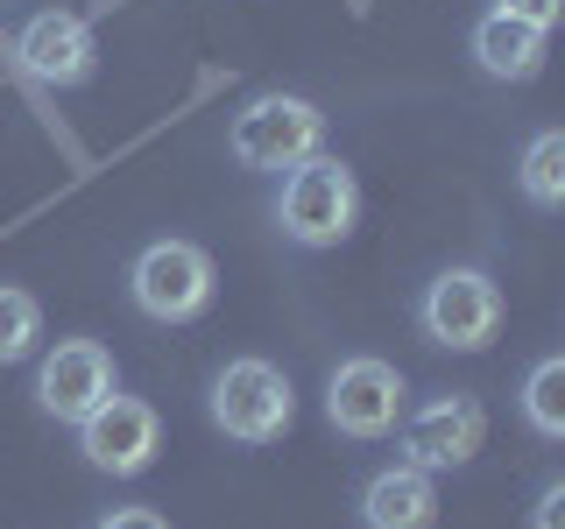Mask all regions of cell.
Returning <instances> with one entry per match:
<instances>
[{"mask_svg": "<svg viewBox=\"0 0 565 529\" xmlns=\"http://www.w3.org/2000/svg\"><path fill=\"white\" fill-rule=\"evenodd\" d=\"M106 396H114V360L99 339H57V353L35 367V402L57 423H85Z\"/></svg>", "mask_w": 565, "mask_h": 529, "instance_id": "obj_10", "label": "cell"}, {"mask_svg": "<svg viewBox=\"0 0 565 529\" xmlns=\"http://www.w3.org/2000/svg\"><path fill=\"white\" fill-rule=\"evenodd\" d=\"M473 64H481L488 78H509V85L537 78V71H544V29H530V22H516V14L488 8L481 22H473Z\"/></svg>", "mask_w": 565, "mask_h": 529, "instance_id": "obj_12", "label": "cell"}, {"mask_svg": "<svg viewBox=\"0 0 565 529\" xmlns=\"http://www.w3.org/2000/svg\"><path fill=\"white\" fill-rule=\"evenodd\" d=\"M361 522L367 529H438V481L424 466H411V458L382 466L361 487Z\"/></svg>", "mask_w": 565, "mask_h": 529, "instance_id": "obj_11", "label": "cell"}, {"mask_svg": "<svg viewBox=\"0 0 565 529\" xmlns=\"http://www.w3.org/2000/svg\"><path fill=\"white\" fill-rule=\"evenodd\" d=\"M523 198L544 205V212L565 205V134H558V128H544V134L523 149Z\"/></svg>", "mask_w": 565, "mask_h": 529, "instance_id": "obj_13", "label": "cell"}, {"mask_svg": "<svg viewBox=\"0 0 565 529\" xmlns=\"http://www.w3.org/2000/svg\"><path fill=\"white\" fill-rule=\"evenodd\" d=\"M93 529H170V522L156 516V508H106Z\"/></svg>", "mask_w": 565, "mask_h": 529, "instance_id": "obj_17", "label": "cell"}, {"mask_svg": "<svg viewBox=\"0 0 565 529\" xmlns=\"http://www.w3.org/2000/svg\"><path fill=\"white\" fill-rule=\"evenodd\" d=\"M502 14H516V22H530V29H544L552 35L558 29V14H565V0H494Z\"/></svg>", "mask_w": 565, "mask_h": 529, "instance_id": "obj_16", "label": "cell"}, {"mask_svg": "<svg viewBox=\"0 0 565 529\" xmlns=\"http://www.w3.org/2000/svg\"><path fill=\"white\" fill-rule=\"evenodd\" d=\"M226 149H234V163H247V170H297L305 155L326 149V114L297 93H262L234 114Z\"/></svg>", "mask_w": 565, "mask_h": 529, "instance_id": "obj_2", "label": "cell"}, {"mask_svg": "<svg viewBox=\"0 0 565 529\" xmlns=\"http://www.w3.org/2000/svg\"><path fill=\"white\" fill-rule=\"evenodd\" d=\"M361 219V184L340 155H305L297 170H282V191H276V226L290 234L297 247H340Z\"/></svg>", "mask_w": 565, "mask_h": 529, "instance_id": "obj_1", "label": "cell"}, {"mask_svg": "<svg viewBox=\"0 0 565 529\" xmlns=\"http://www.w3.org/2000/svg\"><path fill=\"white\" fill-rule=\"evenodd\" d=\"M128 290H135L141 317H156V325H184V317H199L212 304V255L199 240H156V247L135 255Z\"/></svg>", "mask_w": 565, "mask_h": 529, "instance_id": "obj_5", "label": "cell"}, {"mask_svg": "<svg viewBox=\"0 0 565 529\" xmlns=\"http://www.w3.org/2000/svg\"><path fill=\"white\" fill-rule=\"evenodd\" d=\"M488 445V410L473 396H431L424 410L403 417V458L424 473H452Z\"/></svg>", "mask_w": 565, "mask_h": 529, "instance_id": "obj_7", "label": "cell"}, {"mask_svg": "<svg viewBox=\"0 0 565 529\" xmlns=\"http://www.w3.org/2000/svg\"><path fill=\"white\" fill-rule=\"evenodd\" d=\"M71 431H78V452L93 458L99 473H120V481L141 473L156 458V445H163V423H156V410H149V402H135V396H120V388L85 423H71Z\"/></svg>", "mask_w": 565, "mask_h": 529, "instance_id": "obj_8", "label": "cell"}, {"mask_svg": "<svg viewBox=\"0 0 565 529\" xmlns=\"http://www.w3.org/2000/svg\"><path fill=\"white\" fill-rule=\"evenodd\" d=\"M14 64H22L35 85H57V93H64V85L93 78L99 43H93V29H85L78 14L43 8V14H29V22L14 29Z\"/></svg>", "mask_w": 565, "mask_h": 529, "instance_id": "obj_9", "label": "cell"}, {"mask_svg": "<svg viewBox=\"0 0 565 529\" xmlns=\"http://www.w3.org/2000/svg\"><path fill=\"white\" fill-rule=\"evenodd\" d=\"M523 417H530V431H537V438H565V360H558V353L530 367V381H523Z\"/></svg>", "mask_w": 565, "mask_h": 529, "instance_id": "obj_14", "label": "cell"}, {"mask_svg": "<svg viewBox=\"0 0 565 529\" xmlns=\"http://www.w3.org/2000/svg\"><path fill=\"white\" fill-rule=\"evenodd\" d=\"M537 529H565V481H552L537 494Z\"/></svg>", "mask_w": 565, "mask_h": 529, "instance_id": "obj_18", "label": "cell"}, {"mask_svg": "<svg viewBox=\"0 0 565 529\" xmlns=\"http://www.w3.org/2000/svg\"><path fill=\"white\" fill-rule=\"evenodd\" d=\"M417 325L431 346H452V353H481L494 346L502 332V290H494L488 269H438L424 282V304H417Z\"/></svg>", "mask_w": 565, "mask_h": 529, "instance_id": "obj_3", "label": "cell"}, {"mask_svg": "<svg viewBox=\"0 0 565 529\" xmlns=\"http://www.w3.org/2000/svg\"><path fill=\"white\" fill-rule=\"evenodd\" d=\"M43 339V304L14 282H0V367L8 360H29V346Z\"/></svg>", "mask_w": 565, "mask_h": 529, "instance_id": "obj_15", "label": "cell"}, {"mask_svg": "<svg viewBox=\"0 0 565 529\" xmlns=\"http://www.w3.org/2000/svg\"><path fill=\"white\" fill-rule=\"evenodd\" d=\"M297 417V396H290V375L269 360H226L212 375V423L241 445H276Z\"/></svg>", "mask_w": 565, "mask_h": 529, "instance_id": "obj_4", "label": "cell"}, {"mask_svg": "<svg viewBox=\"0 0 565 529\" xmlns=\"http://www.w3.org/2000/svg\"><path fill=\"white\" fill-rule=\"evenodd\" d=\"M403 375L388 360H375V353H353V360L332 367L326 381V417L340 438H388L403 423Z\"/></svg>", "mask_w": 565, "mask_h": 529, "instance_id": "obj_6", "label": "cell"}]
</instances>
